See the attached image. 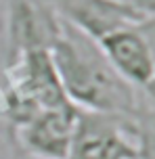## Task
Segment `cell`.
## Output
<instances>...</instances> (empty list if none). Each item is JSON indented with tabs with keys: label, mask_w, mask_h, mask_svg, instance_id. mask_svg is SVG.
I'll return each instance as SVG.
<instances>
[{
	"label": "cell",
	"mask_w": 155,
	"mask_h": 159,
	"mask_svg": "<svg viewBox=\"0 0 155 159\" xmlns=\"http://www.w3.org/2000/svg\"><path fill=\"white\" fill-rule=\"evenodd\" d=\"M59 17L92 40L147 19L128 0H52Z\"/></svg>",
	"instance_id": "obj_6"
},
{
	"label": "cell",
	"mask_w": 155,
	"mask_h": 159,
	"mask_svg": "<svg viewBox=\"0 0 155 159\" xmlns=\"http://www.w3.org/2000/svg\"><path fill=\"white\" fill-rule=\"evenodd\" d=\"M128 2L139 11L140 15L155 19V0H128Z\"/></svg>",
	"instance_id": "obj_9"
},
{
	"label": "cell",
	"mask_w": 155,
	"mask_h": 159,
	"mask_svg": "<svg viewBox=\"0 0 155 159\" xmlns=\"http://www.w3.org/2000/svg\"><path fill=\"white\" fill-rule=\"evenodd\" d=\"M107 61L132 88L143 90L155 80V19L115 30L98 40Z\"/></svg>",
	"instance_id": "obj_4"
},
{
	"label": "cell",
	"mask_w": 155,
	"mask_h": 159,
	"mask_svg": "<svg viewBox=\"0 0 155 159\" xmlns=\"http://www.w3.org/2000/svg\"><path fill=\"white\" fill-rule=\"evenodd\" d=\"M139 117L78 109L67 159H139Z\"/></svg>",
	"instance_id": "obj_2"
},
{
	"label": "cell",
	"mask_w": 155,
	"mask_h": 159,
	"mask_svg": "<svg viewBox=\"0 0 155 159\" xmlns=\"http://www.w3.org/2000/svg\"><path fill=\"white\" fill-rule=\"evenodd\" d=\"M143 94H145V103H140V113L147 115L151 121H155V80L149 84L147 88H143Z\"/></svg>",
	"instance_id": "obj_8"
},
{
	"label": "cell",
	"mask_w": 155,
	"mask_h": 159,
	"mask_svg": "<svg viewBox=\"0 0 155 159\" xmlns=\"http://www.w3.org/2000/svg\"><path fill=\"white\" fill-rule=\"evenodd\" d=\"M48 52L61 88L74 107L128 117L140 115L139 90L111 67L97 40L63 21Z\"/></svg>",
	"instance_id": "obj_1"
},
{
	"label": "cell",
	"mask_w": 155,
	"mask_h": 159,
	"mask_svg": "<svg viewBox=\"0 0 155 159\" xmlns=\"http://www.w3.org/2000/svg\"><path fill=\"white\" fill-rule=\"evenodd\" d=\"M7 44V65L32 50H50L63 19L52 0H0Z\"/></svg>",
	"instance_id": "obj_3"
},
{
	"label": "cell",
	"mask_w": 155,
	"mask_h": 159,
	"mask_svg": "<svg viewBox=\"0 0 155 159\" xmlns=\"http://www.w3.org/2000/svg\"><path fill=\"white\" fill-rule=\"evenodd\" d=\"M75 117L78 107L74 105L44 109L23 126L15 128L13 138L19 151L34 159H67Z\"/></svg>",
	"instance_id": "obj_5"
},
{
	"label": "cell",
	"mask_w": 155,
	"mask_h": 159,
	"mask_svg": "<svg viewBox=\"0 0 155 159\" xmlns=\"http://www.w3.org/2000/svg\"><path fill=\"white\" fill-rule=\"evenodd\" d=\"M136 144H139V159H155V121H151L143 113L139 115Z\"/></svg>",
	"instance_id": "obj_7"
}]
</instances>
